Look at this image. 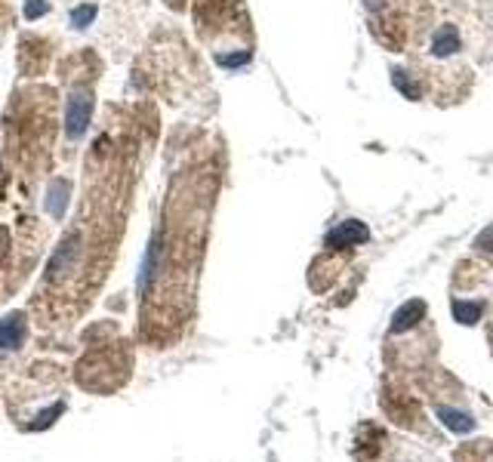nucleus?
Segmentation results:
<instances>
[{
    "mask_svg": "<svg viewBox=\"0 0 493 462\" xmlns=\"http://www.w3.org/2000/svg\"><path fill=\"white\" fill-rule=\"evenodd\" d=\"M90 117H93V99H90V92L71 96L68 111H65V133H68V139H81L87 133Z\"/></svg>",
    "mask_w": 493,
    "mask_h": 462,
    "instance_id": "1",
    "label": "nucleus"
},
{
    "mask_svg": "<svg viewBox=\"0 0 493 462\" xmlns=\"http://www.w3.org/2000/svg\"><path fill=\"white\" fill-rule=\"evenodd\" d=\"M367 237H370V231L361 219H345L339 222L336 228L327 231V247L330 250H345V247H358V243H364Z\"/></svg>",
    "mask_w": 493,
    "mask_h": 462,
    "instance_id": "2",
    "label": "nucleus"
},
{
    "mask_svg": "<svg viewBox=\"0 0 493 462\" xmlns=\"http://www.w3.org/2000/svg\"><path fill=\"white\" fill-rule=\"evenodd\" d=\"M28 339V321L22 312H12L0 321V348L3 352H19Z\"/></svg>",
    "mask_w": 493,
    "mask_h": 462,
    "instance_id": "3",
    "label": "nucleus"
},
{
    "mask_svg": "<svg viewBox=\"0 0 493 462\" xmlns=\"http://www.w3.org/2000/svg\"><path fill=\"white\" fill-rule=\"evenodd\" d=\"M459 46H463L459 31L453 28V25H441V28L435 31V37H432V56H435V59H447V56H453Z\"/></svg>",
    "mask_w": 493,
    "mask_h": 462,
    "instance_id": "4",
    "label": "nucleus"
},
{
    "mask_svg": "<svg viewBox=\"0 0 493 462\" xmlns=\"http://www.w3.org/2000/svg\"><path fill=\"white\" fill-rule=\"evenodd\" d=\"M423 318H425V302H423V299L407 302V305H401L398 312H394V318H392V333H404V330L416 327V323L423 321Z\"/></svg>",
    "mask_w": 493,
    "mask_h": 462,
    "instance_id": "5",
    "label": "nucleus"
},
{
    "mask_svg": "<svg viewBox=\"0 0 493 462\" xmlns=\"http://www.w3.org/2000/svg\"><path fill=\"white\" fill-rule=\"evenodd\" d=\"M438 419H441L444 425L450 428V432H456V434H465V432L475 428V419H472L469 413L453 410V407H438Z\"/></svg>",
    "mask_w": 493,
    "mask_h": 462,
    "instance_id": "6",
    "label": "nucleus"
},
{
    "mask_svg": "<svg viewBox=\"0 0 493 462\" xmlns=\"http://www.w3.org/2000/svg\"><path fill=\"white\" fill-rule=\"evenodd\" d=\"M68 191H71V185L65 182V179H59V182L50 188V201H47V207H50V213H52V216H62L65 203H68Z\"/></svg>",
    "mask_w": 493,
    "mask_h": 462,
    "instance_id": "7",
    "label": "nucleus"
},
{
    "mask_svg": "<svg viewBox=\"0 0 493 462\" xmlns=\"http://www.w3.org/2000/svg\"><path fill=\"white\" fill-rule=\"evenodd\" d=\"M96 3H83V6H77L74 12H71V28H77V31H83V28H90L93 25V19H96Z\"/></svg>",
    "mask_w": 493,
    "mask_h": 462,
    "instance_id": "8",
    "label": "nucleus"
},
{
    "mask_svg": "<svg viewBox=\"0 0 493 462\" xmlns=\"http://www.w3.org/2000/svg\"><path fill=\"white\" fill-rule=\"evenodd\" d=\"M453 314L463 323H475L481 318V302H453Z\"/></svg>",
    "mask_w": 493,
    "mask_h": 462,
    "instance_id": "9",
    "label": "nucleus"
},
{
    "mask_svg": "<svg viewBox=\"0 0 493 462\" xmlns=\"http://www.w3.org/2000/svg\"><path fill=\"white\" fill-rule=\"evenodd\" d=\"M50 12V3L47 0H25V19H41V16H47Z\"/></svg>",
    "mask_w": 493,
    "mask_h": 462,
    "instance_id": "10",
    "label": "nucleus"
},
{
    "mask_svg": "<svg viewBox=\"0 0 493 462\" xmlns=\"http://www.w3.org/2000/svg\"><path fill=\"white\" fill-rule=\"evenodd\" d=\"M478 247H481V250H493V228H487V234L478 237Z\"/></svg>",
    "mask_w": 493,
    "mask_h": 462,
    "instance_id": "11",
    "label": "nucleus"
}]
</instances>
